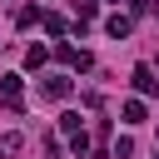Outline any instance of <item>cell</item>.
I'll use <instances>...</instances> for the list:
<instances>
[{"label": "cell", "mask_w": 159, "mask_h": 159, "mask_svg": "<svg viewBox=\"0 0 159 159\" xmlns=\"http://www.w3.org/2000/svg\"><path fill=\"white\" fill-rule=\"evenodd\" d=\"M40 65H45V45H30L25 50V70H40Z\"/></svg>", "instance_id": "ba28073f"}, {"label": "cell", "mask_w": 159, "mask_h": 159, "mask_svg": "<svg viewBox=\"0 0 159 159\" xmlns=\"http://www.w3.org/2000/svg\"><path fill=\"white\" fill-rule=\"evenodd\" d=\"M104 30H109L114 40H124V35H129V15H109V20H104Z\"/></svg>", "instance_id": "277c9868"}, {"label": "cell", "mask_w": 159, "mask_h": 159, "mask_svg": "<svg viewBox=\"0 0 159 159\" xmlns=\"http://www.w3.org/2000/svg\"><path fill=\"white\" fill-rule=\"evenodd\" d=\"M60 129H65L70 139H75V134H84V129H80V114H60Z\"/></svg>", "instance_id": "30bf717a"}, {"label": "cell", "mask_w": 159, "mask_h": 159, "mask_svg": "<svg viewBox=\"0 0 159 159\" xmlns=\"http://www.w3.org/2000/svg\"><path fill=\"white\" fill-rule=\"evenodd\" d=\"M20 154V134H0V159H15Z\"/></svg>", "instance_id": "52a82bcc"}, {"label": "cell", "mask_w": 159, "mask_h": 159, "mask_svg": "<svg viewBox=\"0 0 159 159\" xmlns=\"http://www.w3.org/2000/svg\"><path fill=\"white\" fill-rule=\"evenodd\" d=\"M40 94H45V99H65V94H70V80H65V75H50V80L40 84Z\"/></svg>", "instance_id": "3957f363"}, {"label": "cell", "mask_w": 159, "mask_h": 159, "mask_svg": "<svg viewBox=\"0 0 159 159\" xmlns=\"http://www.w3.org/2000/svg\"><path fill=\"white\" fill-rule=\"evenodd\" d=\"M134 154V139H114V159H129Z\"/></svg>", "instance_id": "8fae6325"}, {"label": "cell", "mask_w": 159, "mask_h": 159, "mask_svg": "<svg viewBox=\"0 0 159 159\" xmlns=\"http://www.w3.org/2000/svg\"><path fill=\"white\" fill-rule=\"evenodd\" d=\"M134 89H139V94H159V80H154V65H134Z\"/></svg>", "instance_id": "7a4b0ae2"}, {"label": "cell", "mask_w": 159, "mask_h": 159, "mask_svg": "<svg viewBox=\"0 0 159 159\" xmlns=\"http://www.w3.org/2000/svg\"><path fill=\"white\" fill-rule=\"evenodd\" d=\"M124 124H144V99H124Z\"/></svg>", "instance_id": "5b68a950"}, {"label": "cell", "mask_w": 159, "mask_h": 159, "mask_svg": "<svg viewBox=\"0 0 159 159\" xmlns=\"http://www.w3.org/2000/svg\"><path fill=\"white\" fill-rule=\"evenodd\" d=\"M0 94L5 99H20V75H0Z\"/></svg>", "instance_id": "8992f818"}, {"label": "cell", "mask_w": 159, "mask_h": 159, "mask_svg": "<svg viewBox=\"0 0 159 159\" xmlns=\"http://www.w3.org/2000/svg\"><path fill=\"white\" fill-rule=\"evenodd\" d=\"M35 20H40V10H35V5H25V10H20V15H15V25H20V30H30V25H35Z\"/></svg>", "instance_id": "9c48e42d"}, {"label": "cell", "mask_w": 159, "mask_h": 159, "mask_svg": "<svg viewBox=\"0 0 159 159\" xmlns=\"http://www.w3.org/2000/svg\"><path fill=\"white\" fill-rule=\"evenodd\" d=\"M55 55H60L70 70H89V65H94V55H89V50H75V45H60Z\"/></svg>", "instance_id": "6da1fadb"}]
</instances>
